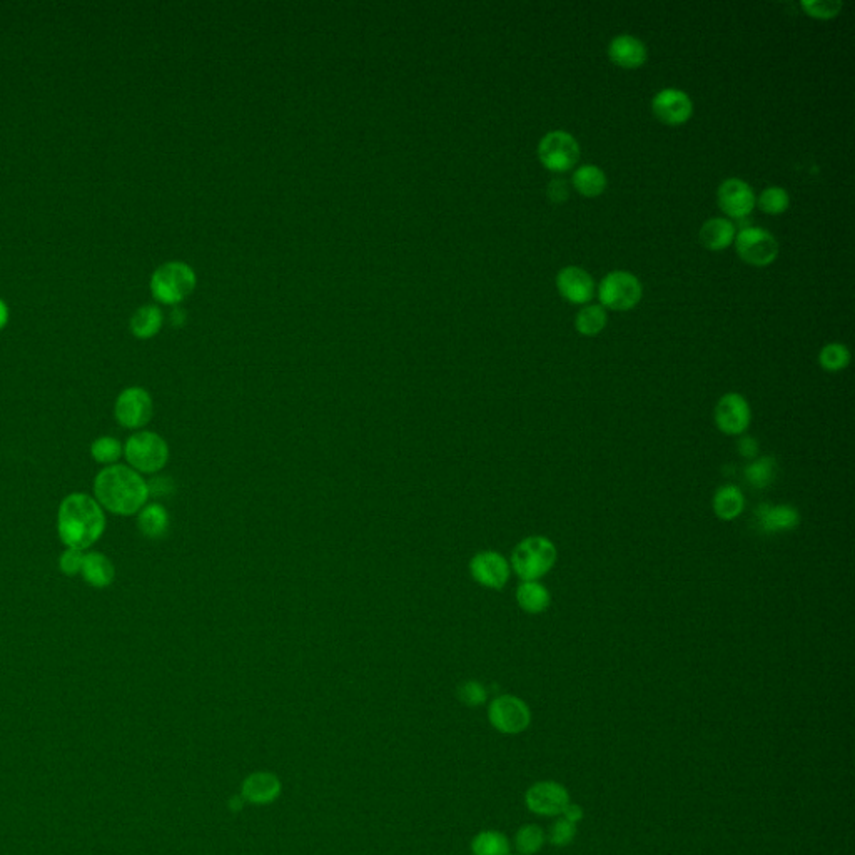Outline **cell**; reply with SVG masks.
<instances>
[{"label":"cell","instance_id":"6da1fadb","mask_svg":"<svg viewBox=\"0 0 855 855\" xmlns=\"http://www.w3.org/2000/svg\"><path fill=\"white\" fill-rule=\"evenodd\" d=\"M149 497L147 479L129 465L104 467L94 478V498L104 511L117 517L137 515Z\"/></svg>","mask_w":855,"mask_h":855},{"label":"cell","instance_id":"7a4b0ae2","mask_svg":"<svg viewBox=\"0 0 855 855\" xmlns=\"http://www.w3.org/2000/svg\"><path fill=\"white\" fill-rule=\"evenodd\" d=\"M107 527L106 511L87 493H71L57 509V533L65 548L87 551L101 540Z\"/></svg>","mask_w":855,"mask_h":855},{"label":"cell","instance_id":"3957f363","mask_svg":"<svg viewBox=\"0 0 855 855\" xmlns=\"http://www.w3.org/2000/svg\"><path fill=\"white\" fill-rule=\"evenodd\" d=\"M557 557L558 551L550 538L533 535L515 547L509 567L521 580L538 581L555 567Z\"/></svg>","mask_w":855,"mask_h":855},{"label":"cell","instance_id":"277c9868","mask_svg":"<svg viewBox=\"0 0 855 855\" xmlns=\"http://www.w3.org/2000/svg\"><path fill=\"white\" fill-rule=\"evenodd\" d=\"M171 451L167 441L156 431H134L124 443V458L131 468L141 475H157L169 461Z\"/></svg>","mask_w":855,"mask_h":855},{"label":"cell","instance_id":"5b68a950","mask_svg":"<svg viewBox=\"0 0 855 855\" xmlns=\"http://www.w3.org/2000/svg\"><path fill=\"white\" fill-rule=\"evenodd\" d=\"M196 286V275L191 266L181 261H171L159 266L151 277V291L164 305H177L191 295Z\"/></svg>","mask_w":855,"mask_h":855},{"label":"cell","instance_id":"8992f818","mask_svg":"<svg viewBox=\"0 0 855 855\" xmlns=\"http://www.w3.org/2000/svg\"><path fill=\"white\" fill-rule=\"evenodd\" d=\"M154 401L147 389L141 387H126L114 403L116 421L126 428L141 431L153 419Z\"/></svg>","mask_w":855,"mask_h":855},{"label":"cell","instance_id":"52a82bcc","mask_svg":"<svg viewBox=\"0 0 855 855\" xmlns=\"http://www.w3.org/2000/svg\"><path fill=\"white\" fill-rule=\"evenodd\" d=\"M640 281L627 271H613L605 276L598 287L601 305L613 311H629L640 303Z\"/></svg>","mask_w":855,"mask_h":855},{"label":"cell","instance_id":"ba28073f","mask_svg":"<svg viewBox=\"0 0 855 855\" xmlns=\"http://www.w3.org/2000/svg\"><path fill=\"white\" fill-rule=\"evenodd\" d=\"M541 164L553 173H567L580 159V146L571 134L551 131L538 144Z\"/></svg>","mask_w":855,"mask_h":855},{"label":"cell","instance_id":"9c48e42d","mask_svg":"<svg viewBox=\"0 0 855 855\" xmlns=\"http://www.w3.org/2000/svg\"><path fill=\"white\" fill-rule=\"evenodd\" d=\"M489 723L505 735L525 732L531 722L528 705L515 695H499L489 703Z\"/></svg>","mask_w":855,"mask_h":855},{"label":"cell","instance_id":"30bf717a","mask_svg":"<svg viewBox=\"0 0 855 855\" xmlns=\"http://www.w3.org/2000/svg\"><path fill=\"white\" fill-rule=\"evenodd\" d=\"M713 419L727 437H742L752 423V407L740 393H725L715 405Z\"/></svg>","mask_w":855,"mask_h":855},{"label":"cell","instance_id":"8fae6325","mask_svg":"<svg viewBox=\"0 0 855 855\" xmlns=\"http://www.w3.org/2000/svg\"><path fill=\"white\" fill-rule=\"evenodd\" d=\"M735 247L745 263L757 267L772 265L779 256L777 239L760 227L742 229L735 237Z\"/></svg>","mask_w":855,"mask_h":855},{"label":"cell","instance_id":"7c38bea8","mask_svg":"<svg viewBox=\"0 0 855 855\" xmlns=\"http://www.w3.org/2000/svg\"><path fill=\"white\" fill-rule=\"evenodd\" d=\"M469 575L481 587L489 590H501L509 580V561L495 550L478 551L469 560Z\"/></svg>","mask_w":855,"mask_h":855},{"label":"cell","instance_id":"4fadbf2b","mask_svg":"<svg viewBox=\"0 0 855 855\" xmlns=\"http://www.w3.org/2000/svg\"><path fill=\"white\" fill-rule=\"evenodd\" d=\"M525 802L533 814L557 817L563 814L567 805L570 804V795L561 784L538 782L529 787Z\"/></svg>","mask_w":855,"mask_h":855},{"label":"cell","instance_id":"5bb4252c","mask_svg":"<svg viewBox=\"0 0 855 855\" xmlns=\"http://www.w3.org/2000/svg\"><path fill=\"white\" fill-rule=\"evenodd\" d=\"M652 111L660 123L667 126L685 124L693 114L692 99L680 89H662L652 101Z\"/></svg>","mask_w":855,"mask_h":855},{"label":"cell","instance_id":"9a60e30c","mask_svg":"<svg viewBox=\"0 0 855 855\" xmlns=\"http://www.w3.org/2000/svg\"><path fill=\"white\" fill-rule=\"evenodd\" d=\"M717 201L723 213L735 219H742L752 213L755 206L754 189L742 179L730 177L723 181L717 193Z\"/></svg>","mask_w":855,"mask_h":855},{"label":"cell","instance_id":"2e32d148","mask_svg":"<svg viewBox=\"0 0 855 855\" xmlns=\"http://www.w3.org/2000/svg\"><path fill=\"white\" fill-rule=\"evenodd\" d=\"M557 287L567 301L573 305H585L588 303L595 291V283L585 269L578 266L563 267L557 276Z\"/></svg>","mask_w":855,"mask_h":855},{"label":"cell","instance_id":"e0dca14e","mask_svg":"<svg viewBox=\"0 0 855 855\" xmlns=\"http://www.w3.org/2000/svg\"><path fill=\"white\" fill-rule=\"evenodd\" d=\"M757 527L764 533H785L800 525V513L792 505H759L755 509Z\"/></svg>","mask_w":855,"mask_h":855},{"label":"cell","instance_id":"ac0fdd59","mask_svg":"<svg viewBox=\"0 0 855 855\" xmlns=\"http://www.w3.org/2000/svg\"><path fill=\"white\" fill-rule=\"evenodd\" d=\"M610 61L621 69H637L647 61L645 44L630 34H621L613 37L609 45Z\"/></svg>","mask_w":855,"mask_h":855},{"label":"cell","instance_id":"d6986e66","mask_svg":"<svg viewBox=\"0 0 855 855\" xmlns=\"http://www.w3.org/2000/svg\"><path fill=\"white\" fill-rule=\"evenodd\" d=\"M81 575L89 587L107 588L116 578V567L101 551H86Z\"/></svg>","mask_w":855,"mask_h":855},{"label":"cell","instance_id":"ffe728a7","mask_svg":"<svg viewBox=\"0 0 855 855\" xmlns=\"http://www.w3.org/2000/svg\"><path fill=\"white\" fill-rule=\"evenodd\" d=\"M169 525H171L169 511L157 501L146 503L143 509L137 513V528L149 540L164 538L169 531Z\"/></svg>","mask_w":855,"mask_h":855},{"label":"cell","instance_id":"44dd1931","mask_svg":"<svg viewBox=\"0 0 855 855\" xmlns=\"http://www.w3.org/2000/svg\"><path fill=\"white\" fill-rule=\"evenodd\" d=\"M279 792H281V784L277 777L267 772L249 775L243 784V797L251 804H269L275 800Z\"/></svg>","mask_w":855,"mask_h":855},{"label":"cell","instance_id":"7402d4cb","mask_svg":"<svg viewBox=\"0 0 855 855\" xmlns=\"http://www.w3.org/2000/svg\"><path fill=\"white\" fill-rule=\"evenodd\" d=\"M715 517L722 521L739 518L745 509V497L742 489L735 485H723L715 491L712 499Z\"/></svg>","mask_w":855,"mask_h":855},{"label":"cell","instance_id":"603a6c76","mask_svg":"<svg viewBox=\"0 0 855 855\" xmlns=\"http://www.w3.org/2000/svg\"><path fill=\"white\" fill-rule=\"evenodd\" d=\"M735 226L725 217H712L700 227V243L710 251H722L732 245Z\"/></svg>","mask_w":855,"mask_h":855},{"label":"cell","instance_id":"cb8c5ba5","mask_svg":"<svg viewBox=\"0 0 855 855\" xmlns=\"http://www.w3.org/2000/svg\"><path fill=\"white\" fill-rule=\"evenodd\" d=\"M517 603L529 615H538L550 607V590L540 581H521L517 588Z\"/></svg>","mask_w":855,"mask_h":855},{"label":"cell","instance_id":"d4e9b609","mask_svg":"<svg viewBox=\"0 0 855 855\" xmlns=\"http://www.w3.org/2000/svg\"><path fill=\"white\" fill-rule=\"evenodd\" d=\"M571 184L581 196L597 197L607 189L609 181H607V176L598 166L587 164V166H581L573 173Z\"/></svg>","mask_w":855,"mask_h":855},{"label":"cell","instance_id":"484cf974","mask_svg":"<svg viewBox=\"0 0 855 855\" xmlns=\"http://www.w3.org/2000/svg\"><path fill=\"white\" fill-rule=\"evenodd\" d=\"M131 331L136 337L149 339L159 333L163 327V313L157 306H141L131 317Z\"/></svg>","mask_w":855,"mask_h":855},{"label":"cell","instance_id":"4316f807","mask_svg":"<svg viewBox=\"0 0 855 855\" xmlns=\"http://www.w3.org/2000/svg\"><path fill=\"white\" fill-rule=\"evenodd\" d=\"M777 473L779 465L772 457L752 459L743 469L747 483L755 489L769 488L777 479Z\"/></svg>","mask_w":855,"mask_h":855},{"label":"cell","instance_id":"83f0119b","mask_svg":"<svg viewBox=\"0 0 855 855\" xmlns=\"http://www.w3.org/2000/svg\"><path fill=\"white\" fill-rule=\"evenodd\" d=\"M607 311L601 306H585L575 317V327L583 337H597L607 327Z\"/></svg>","mask_w":855,"mask_h":855},{"label":"cell","instance_id":"f1b7e54d","mask_svg":"<svg viewBox=\"0 0 855 855\" xmlns=\"http://www.w3.org/2000/svg\"><path fill=\"white\" fill-rule=\"evenodd\" d=\"M91 457L102 467L117 465L124 457V443L114 437H99L92 441Z\"/></svg>","mask_w":855,"mask_h":855},{"label":"cell","instance_id":"f546056e","mask_svg":"<svg viewBox=\"0 0 855 855\" xmlns=\"http://www.w3.org/2000/svg\"><path fill=\"white\" fill-rule=\"evenodd\" d=\"M473 855H509L508 839L497 830H485L473 839Z\"/></svg>","mask_w":855,"mask_h":855},{"label":"cell","instance_id":"4dcf8cb0","mask_svg":"<svg viewBox=\"0 0 855 855\" xmlns=\"http://www.w3.org/2000/svg\"><path fill=\"white\" fill-rule=\"evenodd\" d=\"M819 363L829 373L842 371L850 363V351L842 343H829L820 349Z\"/></svg>","mask_w":855,"mask_h":855},{"label":"cell","instance_id":"1f68e13d","mask_svg":"<svg viewBox=\"0 0 855 855\" xmlns=\"http://www.w3.org/2000/svg\"><path fill=\"white\" fill-rule=\"evenodd\" d=\"M545 844V832L538 825H523L515 837V847L518 855H535Z\"/></svg>","mask_w":855,"mask_h":855},{"label":"cell","instance_id":"d6a6232c","mask_svg":"<svg viewBox=\"0 0 855 855\" xmlns=\"http://www.w3.org/2000/svg\"><path fill=\"white\" fill-rule=\"evenodd\" d=\"M755 203L759 204V207L764 211L765 214H782L787 211L789 204H790V197H789V193L779 187V186H770L762 191V194L759 196V199H755Z\"/></svg>","mask_w":855,"mask_h":855},{"label":"cell","instance_id":"836d02e7","mask_svg":"<svg viewBox=\"0 0 855 855\" xmlns=\"http://www.w3.org/2000/svg\"><path fill=\"white\" fill-rule=\"evenodd\" d=\"M802 9L810 17L824 19L825 21V19H832L840 12L842 2H839V0H810V2H802Z\"/></svg>","mask_w":855,"mask_h":855},{"label":"cell","instance_id":"e575fe53","mask_svg":"<svg viewBox=\"0 0 855 855\" xmlns=\"http://www.w3.org/2000/svg\"><path fill=\"white\" fill-rule=\"evenodd\" d=\"M458 697L461 702L468 707H479L483 703L487 702V689L483 683L477 682V680H468V682L461 683L458 689Z\"/></svg>","mask_w":855,"mask_h":855},{"label":"cell","instance_id":"d590c367","mask_svg":"<svg viewBox=\"0 0 855 855\" xmlns=\"http://www.w3.org/2000/svg\"><path fill=\"white\" fill-rule=\"evenodd\" d=\"M575 835H577V825L571 824L567 819H560L551 825L550 842L555 847L570 845Z\"/></svg>","mask_w":855,"mask_h":855},{"label":"cell","instance_id":"8d00e7d4","mask_svg":"<svg viewBox=\"0 0 855 855\" xmlns=\"http://www.w3.org/2000/svg\"><path fill=\"white\" fill-rule=\"evenodd\" d=\"M84 557H86V551L65 548L62 551L61 558H59V568H61L62 573L67 575V577L81 575Z\"/></svg>","mask_w":855,"mask_h":855},{"label":"cell","instance_id":"74e56055","mask_svg":"<svg viewBox=\"0 0 855 855\" xmlns=\"http://www.w3.org/2000/svg\"><path fill=\"white\" fill-rule=\"evenodd\" d=\"M547 196L550 199L551 203L561 204L565 203L568 197H570V186L561 179V177H555L551 179L548 186H547Z\"/></svg>","mask_w":855,"mask_h":855},{"label":"cell","instance_id":"f35d334b","mask_svg":"<svg viewBox=\"0 0 855 855\" xmlns=\"http://www.w3.org/2000/svg\"><path fill=\"white\" fill-rule=\"evenodd\" d=\"M739 453H740V457L745 459L757 458V455H759V441H757L754 437L742 435V438L739 439Z\"/></svg>","mask_w":855,"mask_h":855},{"label":"cell","instance_id":"ab89813d","mask_svg":"<svg viewBox=\"0 0 855 855\" xmlns=\"http://www.w3.org/2000/svg\"><path fill=\"white\" fill-rule=\"evenodd\" d=\"M563 819H567L571 824H578L581 819H583V810H581L580 805L577 804H568L567 809L563 810Z\"/></svg>","mask_w":855,"mask_h":855},{"label":"cell","instance_id":"60d3db41","mask_svg":"<svg viewBox=\"0 0 855 855\" xmlns=\"http://www.w3.org/2000/svg\"><path fill=\"white\" fill-rule=\"evenodd\" d=\"M7 321H9V307L5 305V301L0 299V329L5 327Z\"/></svg>","mask_w":855,"mask_h":855},{"label":"cell","instance_id":"b9f144b4","mask_svg":"<svg viewBox=\"0 0 855 855\" xmlns=\"http://www.w3.org/2000/svg\"><path fill=\"white\" fill-rule=\"evenodd\" d=\"M184 316L186 315H184V311H181V309H177V307L174 309L173 313H171V321H173L174 327L183 325Z\"/></svg>","mask_w":855,"mask_h":855},{"label":"cell","instance_id":"7bdbcfd3","mask_svg":"<svg viewBox=\"0 0 855 855\" xmlns=\"http://www.w3.org/2000/svg\"><path fill=\"white\" fill-rule=\"evenodd\" d=\"M509 855H511V854H509Z\"/></svg>","mask_w":855,"mask_h":855}]
</instances>
